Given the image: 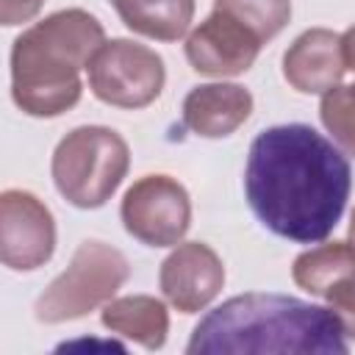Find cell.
<instances>
[{
    "instance_id": "4",
    "label": "cell",
    "mask_w": 355,
    "mask_h": 355,
    "mask_svg": "<svg viewBox=\"0 0 355 355\" xmlns=\"http://www.w3.org/2000/svg\"><path fill=\"white\" fill-rule=\"evenodd\" d=\"M128 144L119 133L97 125L75 128L53 153V180L61 197L78 208H100L128 172Z\"/></svg>"
},
{
    "instance_id": "15",
    "label": "cell",
    "mask_w": 355,
    "mask_h": 355,
    "mask_svg": "<svg viewBox=\"0 0 355 355\" xmlns=\"http://www.w3.org/2000/svg\"><path fill=\"white\" fill-rule=\"evenodd\" d=\"M294 283L316 297H324L336 283L355 277V247L344 241L322 244L294 261Z\"/></svg>"
},
{
    "instance_id": "17",
    "label": "cell",
    "mask_w": 355,
    "mask_h": 355,
    "mask_svg": "<svg viewBox=\"0 0 355 355\" xmlns=\"http://www.w3.org/2000/svg\"><path fill=\"white\" fill-rule=\"evenodd\" d=\"M322 122L330 136L355 155V86H336L322 97Z\"/></svg>"
},
{
    "instance_id": "5",
    "label": "cell",
    "mask_w": 355,
    "mask_h": 355,
    "mask_svg": "<svg viewBox=\"0 0 355 355\" xmlns=\"http://www.w3.org/2000/svg\"><path fill=\"white\" fill-rule=\"evenodd\" d=\"M128 261L119 250L103 241H83L69 266L36 300V319L55 324L86 316L92 308L108 302L128 280Z\"/></svg>"
},
{
    "instance_id": "9",
    "label": "cell",
    "mask_w": 355,
    "mask_h": 355,
    "mask_svg": "<svg viewBox=\"0 0 355 355\" xmlns=\"http://www.w3.org/2000/svg\"><path fill=\"white\" fill-rule=\"evenodd\" d=\"M261 39L225 11H216L200 22L186 39V58L202 75H241L252 67L261 50Z\"/></svg>"
},
{
    "instance_id": "3",
    "label": "cell",
    "mask_w": 355,
    "mask_h": 355,
    "mask_svg": "<svg viewBox=\"0 0 355 355\" xmlns=\"http://www.w3.org/2000/svg\"><path fill=\"white\" fill-rule=\"evenodd\" d=\"M103 25L80 8L50 14L11 50V94L31 116H58L80 100V69L103 47Z\"/></svg>"
},
{
    "instance_id": "10",
    "label": "cell",
    "mask_w": 355,
    "mask_h": 355,
    "mask_svg": "<svg viewBox=\"0 0 355 355\" xmlns=\"http://www.w3.org/2000/svg\"><path fill=\"white\" fill-rule=\"evenodd\" d=\"M161 291L183 313L202 311L225 283V266L219 255L202 241L178 244V250L161 263Z\"/></svg>"
},
{
    "instance_id": "7",
    "label": "cell",
    "mask_w": 355,
    "mask_h": 355,
    "mask_svg": "<svg viewBox=\"0 0 355 355\" xmlns=\"http://www.w3.org/2000/svg\"><path fill=\"white\" fill-rule=\"evenodd\" d=\"M125 230L150 247L178 244L191 222V202L186 189L166 175H147L136 180L122 200Z\"/></svg>"
},
{
    "instance_id": "16",
    "label": "cell",
    "mask_w": 355,
    "mask_h": 355,
    "mask_svg": "<svg viewBox=\"0 0 355 355\" xmlns=\"http://www.w3.org/2000/svg\"><path fill=\"white\" fill-rule=\"evenodd\" d=\"M214 8L239 19L261 42L277 36L291 17V0H214Z\"/></svg>"
},
{
    "instance_id": "21",
    "label": "cell",
    "mask_w": 355,
    "mask_h": 355,
    "mask_svg": "<svg viewBox=\"0 0 355 355\" xmlns=\"http://www.w3.org/2000/svg\"><path fill=\"white\" fill-rule=\"evenodd\" d=\"M349 244L355 247V214H352V222H349Z\"/></svg>"
},
{
    "instance_id": "14",
    "label": "cell",
    "mask_w": 355,
    "mask_h": 355,
    "mask_svg": "<svg viewBox=\"0 0 355 355\" xmlns=\"http://www.w3.org/2000/svg\"><path fill=\"white\" fill-rule=\"evenodd\" d=\"M122 22L150 39H180L194 17V0H111Z\"/></svg>"
},
{
    "instance_id": "12",
    "label": "cell",
    "mask_w": 355,
    "mask_h": 355,
    "mask_svg": "<svg viewBox=\"0 0 355 355\" xmlns=\"http://www.w3.org/2000/svg\"><path fill=\"white\" fill-rule=\"evenodd\" d=\"M252 111V97L239 83H205L186 94L183 125L205 139L230 136Z\"/></svg>"
},
{
    "instance_id": "8",
    "label": "cell",
    "mask_w": 355,
    "mask_h": 355,
    "mask_svg": "<svg viewBox=\"0 0 355 355\" xmlns=\"http://www.w3.org/2000/svg\"><path fill=\"white\" fill-rule=\"evenodd\" d=\"M55 250L53 214L31 191H6L0 197V258L8 269H36Z\"/></svg>"
},
{
    "instance_id": "19",
    "label": "cell",
    "mask_w": 355,
    "mask_h": 355,
    "mask_svg": "<svg viewBox=\"0 0 355 355\" xmlns=\"http://www.w3.org/2000/svg\"><path fill=\"white\" fill-rule=\"evenodd\" d=\"M44 0H3L0 3V19L3 25H19L39 14Z\"/></svg>"
},
{
    "instance_id": "20",
    "label": "cell",
    "mask_w": 355,
    "mask_h": 355,
    "mask_svg": "<svg viewBox=\"0 0 355 355\" xmlns=\"http://www.w3.org/2000/svg\"><path fill=\"white\" fill-rule=\"evenodd\" d=\"M341 47H344L347 69H352V72H355V28H349V31L341 36Z\"/></svg>"
},
{
    "instance_id": "2",
    "label": "cell",
    "mask_w": 355,
    "mask_h": 355,
    "mask_svg": "<svg viewBox=\"0 0 355 355\" xmlns=\"http://www.w3.org/2000/svg\"><path fill=\"white\" fill-rule=\"evenodd\" d=\"M189 352H336L347 336L330 308L286 294H241L208 316L191 333Z\"/></svg>"
},
{
    "instance_id": "18",
    "label": "cell",
    "mask_w": 355,
    "mask_h": 355,
    "mask_svg": "<svg viewBox=\"0 0 355 355\" xmlns=\"http://www.w3.org/2000/svg\"><path fill=\"white\" fill-rule=\"evenodd\" d=\"M324 300L330 302V311L338 316L341 327H344V336L355 341V277H347L341 283H336Z\"/></svg>"
},
{
    "instance_id": "13",
    "label": "cell",
    "mask_w": 355,
    "mask_h": 355,
    "mask_svg": "<svg viewBox=\"0 0 355 355\" xmlns=\"http://www.w3.org/2000/svg\"><path fill=\"white\" fill-rule=\"evenodd\" d=\"M103 324L108 330L141 344L144 349H158L166 341L169 316H166V308L161 300L136 294V297L111 300L103 308Z\"/></svg>"
},
{
    "instance_id": "11",
    "label": "cell",
    "mask_w": 355,
    "mask_h": 355,
    "mask_svg": "<svg viewBox=\"0 0 355 355\" xmlns=\"http://www.w3.org/2000/svg\"><path fill=\"white\" fill-rule=\"evenodd\" d=\"M347 69L341 36L324 28L305 31L283 55L286 80L302 94H327Z\"/></svg>"
},
{
    "instance_id": "6",
    "label": "cell",
    "mask_w": 355,
    "mask_h": 355,
    "mask_svg": "<svg viewBox=\"0 0 355 355\" xmlns=\"http://www.w3.org/2000/svg\"><path fill=\"white\" fill-rule=\"evenodd\" d=\"M92 92L119 108H141L153 103L164 89V61L147 44L130 39L103 42L89 61Z\"/></svg>"
},
{
    "instance_id": "1",
    "label": "cell",
    "mask_w": 355,
    "mask_h": 355,
    "mask_svg": "<svg viewBox=\"0 0 355 355\" xmlns=\"http://www.w3.org/2000/svg\"><path fill=\"white\" fill-rule=\"evenodd\" d=\"M349 164L311 125H275L250 144L244 189L252 214L277 236L316 244L349 200Z\"/></svg>"
}]
</instances>
